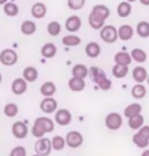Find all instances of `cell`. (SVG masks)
<instances>
[{"mask_svg": "<svg viewBox=\"0 0 149 156\" xmlns=\"http://www.w3.org/2000/svg\"><path fill=\"white\" fill-rule=\"evenodd\" d=\"M147 93H148V89H147V87L144 85V84H139L136 83L133 87H132V89H131V94H132V97L135 100H141L147 96Z\"/></svg>", "mask_w": 149, "mask_h": 156, "instance_id": "4316f807", "label": "cell"}, {"mask_svg": "<svg viewBox=\"0 0 149 156\" xmlns=\"http://www.w3.org/2000/svg\"><path fill=\"white\" fill-rule=\"evenodd\" d=\"M111 73L116 79H123L128 75V66H119V64H114Z\"/></svg>", "mask_w": 149, "mask_h": 156, "instance_id": "836d02e7", "label": "cell"}, {"mask_svg": "<svg viewBox=\"0 0 149 156\" xmlns=\"http://www.w3.org/2000/svg\"><path fill=\"white\" fill-rule=\"evenodd\" d=\"M20 30L24 36H33V34L37 32V25L32 20H25V21L21 23Z\"/></svg>", "mask_w": 149, "mask_h": 156, "instance_id": "603a6c76", "label": "cell"}, {"mask_svg": "<svg viewBox=\"0 0 149 156\" xmlns=\"http://www.w3.org/2000/svg\"><path fill=\"white\" fill-rule=\"evenodd\" d=\"M140 3L143 4V5H145V7H149V0H139Z\"/></svg>", "mask_w": 149, "mask_h": 156, "instance_id": "b9f144b4", "label": "cell"}, {"mask_svg": "<svg viewBox=\"0 0 149 156\" xmlns=\"http://www.w3.org/2000/svg\"><path fill=\"white\" fill-rule=\"evenodd\" d=\"M4 115L8 117V118H15V117L19 114V106L15 102H8L4 105Z\"/></svg>", "mask_w": 149, "mask_h": 156, "instance_id": "d6a6232c", "label": "cell"}, {"mask_svg": "<svg viewBox=\"0 0 149 156\" xmlns=\"http://www.w3.org/2000/svg\"><path fill=\"white\" fill-rule=\"evenodd\" d=\"M86 0H67V5L72 11H80L84 8Z\"/></svg>", "mask_w": 149, "mask_h": 156, "instance_id": "f35d334b", "label": "cell"}, {"mask_svg": "<svg viewBox=\"0 0 149 156\" xmlns=\"http://www.w3.org/2000/svg\"><path fill=\"white\" fill-rule=\"evenodd\" d=\"M92 13L97 15L99 16L101 19H103L105 21H106L109 17H110V8L106 7L105 4H97V5H94L93 8H92Z\"/></svg>", "mask_w": 149, "mask_h": 156, "instance_id": "d4e9b609", "label": "cell"}, {"mask_svg": "<svg viewBox=\"0 0 149 156\" xmlns=\"http://www.w3.org/2000/svg\"><path fill=\"white\" fill-rule=\"evenodd\" d=\"M5 3H8V0H0V5H4Z\"/></svg>", "mask_w": 149, "mask_h": 156, "instance_id": "ee69618b", "label": "cell"}, {"mask_svg": "<svg viewBox=\"0 0 149 156\" xmlns=\"http://www.w3.org/2000/svg\"><path fill=\"white\" fill-rule=\"evenodd\" d=\"M55 129V122L54 119H51L50 117H37L36 121L33 123V127L30 130V133L33 134L34 138H43L46 134L52 133Z\"/></svg>", "mask_w": 149, "mask_h": 156, "instance_id": "6da1fadb", "label": "cell"}, {"mask_svg": "<svg viewBox=\"0 0 149 156\" xmlns=\"http://www.w3.org/2000/svg\"><path fill=\"white\" fill-rule=\"evenodd\" d=\"M47 33L51 37H58L62 33V25H60L59 21H50L47 24Z\"/></svg>", "mask_w": 149, "mask_h": 156, "instance_id": "8d00e7d4", "label": "cell"}, {"mask_svg": "<svg viewBox=\"0 0 149 156\" xmlns=\"http://www.w3.org/2000/svg\"><path fill=\"white\" fill-rule=\"evenodd\" d=\"M123 125V117L122 114L116 113V112H111L105 117V126H106L110 131H116L119 130Z\"/></svg>", "mask_w": 149, "mask_h": 156, "instance_id": "277c9868", "label": "cell"}, {"mask_svg": "<svg viewBox=\"0 0 149 156\" xmlns=\"http://www.w3.org/2000/svg\"><path fill=\"white\" fill-rule=\"evenodd\" d=\"M137 133H140L141 135H144L145 138H148V139H149V125H144L141 129L137 130Z\"/></svg>", "mask_w": 149, "mask_h": 156, "instance_id": "60d3db41", "label": "cell"}, {"mask_svg": "<svg viewBox=\"0 0 149 156\" xmlns=\"http://www.w3.org/2000/svg\"><path fill=\"white\" fill-rule=\"evenodd\" d=\"M88 23H89L90 28L94 29V30H101L103 27H105V20L101 19L99 16L94 15V13H89V16H88Z\"/></svg>", "mask_w": 149, "mask_h": 156, "instance_id": "484cf974", "label": "cell"}, {"mask_svg": "<svg viewBox=\"0 0 149 156\" xmlns=\"http://www.w3.org/2000/svg\"><path fill=\"white\" fill-rule=\"evenodd\" d=\"M141 110H143V106L140 105L139 102H132V104H130V105H127L124 108V112H123V114L126 118H132V117H136L139 114H141Z\"/></svg>", "mask_w": 149, "mask_h": 156, "instance_id": "e0dca14e", "label": "cell"}, {"mask_svg": "<svg viewBox=\"0 0 149 156\" xmlns=\"http://www.w3.org/2000/svg\"><path fill=\"white\" fill-rule=\"evenodd\" d=\"M12 135L16 138V139H25L29 134V129H28V125L23 121H16L15 123L12 125Z\"/></svg>", "mask_w": 149, "mask_h": 156, "instance_id": "9c48e42d", "label": "cell"}, {"mask_svg": "<svg viewBox=\"0 0 149 156\" xmlns=\"http://www.w3.org/2000/svg\"><path fill=\"white\" fill-rule=\"evenodd\" d=\"M11 89H12L13 94L21 96V94H24L26 90H28V81H26L24 77H16V79L12 81Z\"/></svg>", "mask_w": 149, "mask_h": 156, "instance_id": "8fae6325", "label": "cell"}, {"mask_svg": "<svg viewBox=\"0 0 149 156\" xmlns=\"http://www.w3.org/2000/svg\"><path fill=\"white\" fill-rule=\"evenodd\" d=\"M9 156H26V148L23 146H16L13 147L9 152Z\"/></svg>", "mask_w": 149, "mask_h": 156, "instance_id": "ab89813d", "label": "cell"}, {"mask_svg": "<svg viewBox=\"0 0 149 156\" xmlns=\"http://www.w3.org/2000/svg\"><path fill=\"white\" fill-rule=\"evenodd\" d=\"M147 83H148V85H149V73H148V77H147Z\"/></svg>", "mask_w": 149, "mask_h": 156, "instance_id": "7dc6e473", "label": "cell"}, {"mask_svg": "<svg viewBox=\"0 0 149 156\" xmlns=\"http://www.w3.org/2000/svg\"><path fill=\"white\" fill-rule=\"evenodd\" d=\"M99 37L105 43H115L119 38H118V29L114 25H105V27L99 30Z\"/></svg>", "mask_w": 149, "mask_h": 156, "instance_id": "3957f363", "label": "cell"}, {"mask_svg": "<svg viewBox=\"0 0 149 156\" xmlns=\"http://www.w3.org/2000/svg\"><path fill=\"white\" fill-rule=\"evenodd\" d=\"M30 12H32V16L34 17V19L41 20V19H43V17L46 16V13H47V7H46L45 3L37 2V3L33 4V7H32V9H30Z\"/></svg>", "mask_w": 149, "mask_h": 156, "instance_id": "5bb4252c", "label": "cell"}, {"mask_svg": "<svg viewBox=\"0 0 149 156\" xmlns=\"http://www.w3.org/2000/svg\"><path fill=\"white\" fill-rule=\"evenodd\" d=\"M147 77H148V71H147L145 67L137 66L132 70V79L136 81V83L144 84L147 81Z\"/></svg>", "mask_w": 149, "mask_h": 156, "instance_id": "2e32d148", "label": "cell"}, {"mask_svg": "<svg viewBox=\"0 0 149 156\" xmlns=\"http://www.w3.org/2000/svg\"><path fill=\"white\" fill-rule=\"evenodd\" d=\"M81 25H82V21L78 16H69L67 20H65V24H64V28L67 32L74 34L76 32L81 29Z\"/></svg>", "mask_w": 149, "mask_h": 156, "instance_id": "7c38bea8", "label": "cell"}, {"mask_svg": "<svg viewBox=\"0 0 149 156\" xmlns=\"http://www.w3.org/2000/svg\"><path fill=\"white\" fill-rule=\"evenodd\" d=\"M141 156H149V148H145L141 152Z\"/></svg>", "mask_w": 149, "mask_h": 156, "instance_id": "7bdbcfd3", "label": "cell"}, {"mask_svg": "<svg viewBox=\"0 0 149 156\" xmlns=\"http://www.w3.org/2000/svg\"><path fill=\"white\" fill-rule=\"evenodd\" d=\"M65 144L69 148H80L84 144V135L80 131H76V130L68 131L67 135H65Z\"/></svg>", "mask_w": 149, "mask_h": 156, "instance_id": "8992f818", "label": "cell"}, {"mask_svg": "<svg viewBox=\"0 0 149 156\" xmlns=\"http://www.w3.org/2000/svg\"><path fill=\"white\" fill-rule=\"evenodd\" d=\"M133 34H135V29L128 24H123L118 28V38L120 41H124V42L130 41L133 37Z\"/></svg>", "mask_w": 149, "mask_h": 156, "instance_id": "4fadbf2b", "label": "cell"}, {"mask_svg": "<svg viewBox=\"0 0 149 156\" xmlns=\"http://www.w3.org/2000/svg\"><path fill=\"white\" fill-rule=\"evenodd\" d=\"M62 43L64 46H67V47H76V46H78L81 43V38L77 37L76 34L69 33V34H67V36H64L62 38Z\"/></svg>", "mask_w": 149, "mask_h": 156, "instance_id": "f1b7e54d", "label": "cell"}, {"mask_svg": "<svg viewBox=\"0 0 149 156\" xmlns=\"http://www.w3.org/2000/svg\"><path fill=\"white\" fill-rule=\"evenodd\" d=\"M144 126V117L141 114H139L136 117H132V118L128 119V127L133 131H137L139 129H141Z\"/></svg>", "mask_w": 149, "mask_h": 156, "instance_id": "e575fe53", "label": "cell"}, {"mask_svg": "<svg viewBox=\"0 0 149 156\" xmlns=\"http://www.w3.org/2000/svg\"><path fill=\"white\" fill-rule=\"evenodd\" d=\"M39 92L43 97H52L56 92V85L52 81H45L39 88Z\"/></svg>", "mask_w": 149, "mask_h": 156, "instance_id": "cb8c5ba5", "label": "cell"}, {"mask_svg": "<svg viewBox=\"0 0 149 156\" xmlns=\"http://www.w3.org/2000/svg\"><path fill=\"white\" fill-rule=\"evenodd\" d=\"M19 62V54L13 49H4L0 51V63L5 67H12Z\"/></svg>", "mask_w": 149, "mask_h": 156, "instance_id": "5b68a950", "label": "cell"}, {"mask_svg": "<svg viewBox=\"0 0 149 156\" xmlns=\"http://www.w3.org/2000/svg\"><path fill=\"white\" fill-rule=\"evenodd\" d=\"M2 81H3V75H2V72H0V84H2Z\"/></svg>", "mask_w": 149, "mask_h": 156, "instance_id": "f6af8a7d", "label": "cell"}, {"mask_svg": "<svg viewBox=\"0 0 149 156\" xmlns=\"http://www.w3.org/2000/svg\"><path fill=\"white\" fill-rule=\"evenodd\" d=\"M85 54L88 58H98L101 55V46L98 42L95 41H92V42H88L86 46H85Z\"/></svg>", "mask_w": 149, "mask_h": 156, "instance_id": "9a60e30c", "label": "cell"}, {"mask_svg": "<svg viewBox=\"0 0 149 156\" xmlns=\"http://www.w3.org/2000/svg\"><path fill=\"white\" fill-rule=\"evenodd\" d=\"M85 80L84 79H78V77H71L68 80V88L72 92H82L85 89Z\"/></svg>", "mask_w": 149, "mask_h": 156, "instance_id": "44dd1931", "label": "cell"}, {"mask_svg": "<svg viewBox=\"0 0 149 156\" xmlns=\"http://www.w3.org/2000/svg\"><path fill=\"white\" fill-rule=\"evenodd\" d=\"M114 62L119 66H130L132 63V58H131V54L127 51H118L114 55Z\"/></svg>", "mask_w": 149, "mask_h": 156, "instance_id": "ac0fdd59", "label": "cell"}, {"mask_svg": "<svg viewBox=\"0 0 149 156\" xmlns=\"http://www.w3.org/2000/svg\"><path fill=\"white\" fill-rule=\"evenodd\" d=\"M3 11H4V13H5L8 17H16L17 15L20 13V8L17 4L15 3H12V2H8L5 3L3 5Z\"/></svg>", "mask_w": 149, "mask_h": 156, "instance_id": "1f68e13d", "label": "cell"}, {"mask_svg": "<svg viewBox=\"0 0 149 156\" xmlns=\"http://www.w3.org/2000/svg\"><path fill=\"white\" fill-rule=\"evenodd\" d=\"M56 53H58V49H56L55 43H52V42H46L45 45L41 47V55L43 58L51 59L55 57Z\"/></svg>", "mask_w": 149, "mask_h": 156, "instance_id": "d6986e66", "label": "cell"}, {"mask_svg": "<svg viewBox=\"0 0 149 156\" xmlns=\"http://www.w3.org/2000/svg\"><path fill=\"white\" fill-rule=\"evenodd\" d=\"M72 76L73 77H78V79H85L86 76H89V68H88L85 64H74V66L72 67Z\"/></svg>", "mask_w": 149, "mask_h": 156, "instance_id": "ffe728a7", "label": "cell"}, {"mask_svg": "<svg viewBox=\"0 0 149 156\" xmlns=\"http://www.w3.org/2000/svg\"><path fill=\"white\" fill-rule=\"evenodd\" d=\"M132 142H133V144L136 146L137 148H141V150L148 148V146H149V139H148V138H145L144 135H141V134L137 133V131L133 134Z\"/></svg>", "mask_w": 149, "mask_h": 156, "instance_id": "f546056e", "label": "cell"}, {"mask_svg": "<svg viewBox=\"0 0 149 156\" xmlns=\"http://www.w3.org/2000/svg\"><path fill=\"white\" fill-rule=\"evenodd\" d=\"M34 151H36V154H38V155L49 156L52 151L51 139H49V138H46V136L37 139L36 144H34Z\"/></svg>", "mask_w": 149, "mask_h": 156, "instance_id": "52a82bcc", "label": "cell"}, {"mask_svg": "<svg viewBox=\"0 0 149 156\" xmlns=\"http://www.w3.org/2000/svg\"><path fill=\"white\" fill-rule=\"evenodd\" d=\"M89 76H90L92 81H93L99 89H102V90H110L111 89L113 83L106 76V73H105V71L102 68H99L97 66H92L89 68Z\"/></svg>", "mask_w": 149, "mask_h": 156, "instance_id": "7a4b0ae2", "label": "cell"}, {"mask_svg": "<svg viewBox=\"0 0 149 156\" xmlns=\"http://www.w3.org/2000/svg\"><path fill=\"white\" fill-rule=\"evenodd\" d=\"M135 32L137 33L139 37L148 38L149 37V23L148 21H140V23H137Z\"/></svg>", "mask_w": 149, "mask_h": 156, "instance_id": "d590c367", "label": "cell"}, {"mask_svg": "<svg viewBox=\"0 0 149 156\" xmlns=\"http://www.w3.org/2000/svg\"><path fill=\"white\" fill-rule=\"evenodd\" d=\"M54 122L59 126H68L72 122V113L68 109H58L54 113Z\"/></svg>", "mask_w": 149, "mask_h": 156, "instance_id": "ba28073f", "label": "cell"}, {"mask_svg": "<svg viewBox=\"0 0 149 156\" xmlns=\"http://www.w3.org/2000/svg\"><path fill=\"white\" fill-rule=\"evenodd\" d=\"M130 54H131V58H132V60H135V62H137V63H144V62H147V59H148L147 51L143 50V49H140V47L133 49Z\"/></svg>", "mask_w": 149, "mask_h": 156, "instance_id": "4dcf8cb0", "label": "cell"}, {"mask_svg": "<svg viewBox=\"0 0 149 156\" xmlns=\"http://www.w3.org/2000/svg\"><path fill=\"white\" fill-rule=\"evenodd\" d=\"M38 75H39L38 70L36 67H33V66L25 67L24 71H23V77L26 81H28V83H34V81H37Z\"/></svg>", "mask_w": 149, "mask_h": 156, "instance_id": "7402d4cb", "label": "cell"}, {"mask_svg": "<svg viewBox=\"0 0 149 156\" xmlns=\"http://www.w3.org/2000/svg\"><path fill=\"white\" fill-rule=\"evenodd\" d=\"M131 12H132V5H131V3H128L127 0L120 2L119 5H118V8H116V13L119 17H122V19L128 17L131 15Z\"/></svg>", "mask_w": 149, "mask_h": 156, "instance_id": "83f0119b", "label": "cell"}, {"mask_svg": "<svg viewBox=\"0 0 149 156\" xmlns=\"http://www.w3.org/2000/svg\"><path fill=\"white\" fill-rule=\"evenodd\" d=\"M127 2H128V3H131V4H132V3H135V2H136V0H127Z\"/></svg>", "mask_w": 149, "mask_h": 156, "instance_id": "bcb514c9", "label": "cell"}, {"mask_svg": "<svg viewBox=\"0 0 149 156\" xmlns=\"http://www.w3.org/2000/svg\"><path fill=\"white\" fill-rule=\"evenodd\" d=\"M51 146L54 151H62L64 150V147L67 146L65 144V138H63L62 135H55L51 139Z\"/></svg>", "mask_w": 149, "mask_h": 156, "instance_id": "74e56055", "label": "cell"}, {"mask_svg": "<svg viewBox=\"0 0 149 156\" xmlns=\"http://www.w3.org/2000/svg\"><path fill=\"white\" fill-rule=\"evenodd\" d=\"M39 109L47 115L54 114L58 110V101L54 97H45L39 104Z\"/></svg>", "mask_w": 149, "mask_h": 156, "instance_id": "30bf717a", "label": "cell"}, {"mask_svg": "<svg viewBox=\"0 0 149 156\" xmlns=\"http://www.w3.org/2000/svg\"><path fill=\"white\" fill-rule=\"evenodd\" d=\"M32 156H42V155H38V154H34V155H32Z\"/></svg>", "mask_w": 149, "mask_h": 156, "instance_id": "c3c4849f", "label": "cell"}]
</instances>
